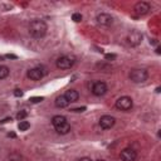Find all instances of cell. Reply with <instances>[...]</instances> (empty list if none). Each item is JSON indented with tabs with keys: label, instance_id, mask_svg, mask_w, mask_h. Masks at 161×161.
<instances>
[{
	"label": "cell",
	"instance_id": "25",
	"mask_svg": "<svg viewBox=\"0 0 161 161\" xmlns=\"http://www.w3.org/2000/svg\"><path fill=\"white\" fill-rule=\"evenodd\" d=\"M78 161H92L89 157H82V159H79Z\"/></svg>",
	"mask_w": 161,
	"mask_h": 161
},
{
	"label": "cell",
	"instance_id": "10",
	"mask_svg": "<svg viewBox=\"0 0 161 161\" xmlns=\"http://www.w3.org/2000/svg\"><path fill=\"white\" fill-rule=\"evenodd\" d=\"M121 160L124 161H135L137 159V152L133 149H125L121 151Z\"/></svg>",
	"mask_w": 161,
	"mask_h": 161
},
{
	"label": "cell",
	"instance_id": "19",
	"mask_svg": "<svg viewBox=\"0 0 161 161\" xmlns=\"http://www.w3.org/2000/svg\"><path fill=\"white\" fill-rule=\"evenodd\" d=\"M26 116H28V113H26V111L23 110V111H20V112L17 115V118H18L19 121H24V118H25Z\"/></svg>",
	"mask_w": 161,
	"mask_h": 161
},
{
	"label": "cell",
	"instance_id": "11",
	"mask_svg": "<svg viewBox=\"0 0 161 161\" xmlns=\"http://www.w3.org/2000/svg\"><path fill=\"white\" fill-rule=\"evenodd\" d=\"M28 78L32 79V80H40L43 77H44V72L42 68H33V69H29L28 71Z\"/></svg>",
	"mask_w": 161,
	"mask_h": 161
},
{
	"label": "cell",
	"instance_id": "6",
	"mask_svg": "<svg viewBox=\"0 0 161 161\" xmlns=\"http://www.w3.org/2000/svg\"><path fill=\"white\" fill-rule=\"evenodd\" d=\"M142 39H143V35H142V33L139 32V30H131V32L128 33V35H127V42H128V44H131L132 47L140 45L141 42H142Z\"/></svg>",
	"mask_w": 161,
	"mask_h": 161
},
{
	"label": "cell",
	"instance_id": "13",
	"mask_svg": "<svg viewBox=\"0 0 161 161\" xmlns=\"http://www.w3.org/2000/svg\"><path fill=\"white\" fill-rule=\"evenodd\" d=\"M54 128H56V131L58 133H61V135H67V133L71 131V125L68 124V121H65V122H63V124H59V125L54 126Z\"/></svg>",
	"mask_w": 161,
	"mask_h": 161
},
{
	"label": "cell",
	"instance_id": "9",
	"mask_svg": "<svg viewBox=\"0 0 161 161\" xmlns=\"http://www.w3.org/2000/svg\"><path fill=\"white\" fill-rule=\"evenodd\" d=\"M96 20H97V23H98L100 25H102V26H110V25H112V23H113V17L110 15V14H106V13H101V14L97 15Z\"/></svg>",
	"mask_w": 161,
	"mask_h": 161
},
{
	"label": "cell",
	"instance_id": "27",
	"mask_svg": "<svg viewBox=\"0 0 161 161\" xmlns=\"http://www.w3.org/2000/svg\"><path fill=\"white\" fill-rule=\"evenodd\" d=\"M6 58H14V59H15V58H17V56H13V54H8V56H6Z\"/></svg>",
	"mask_w": 161,
	"mask_h": 161
},
{
	"label": "cell",
	"instance_id": "14",
	"mask_svg": "<svg viewBox=\"0 0 161 161\" xmlns=\"http://www.w3.org/2000/svg\"><path fill=\"white\" fill-rule=\"evenodd\" d=\"M69 104V102L65 100V97L62 95V96H58L57 98H56V106L58 107V108H65Z\"/></svg>",
	"mask_w": 161,
	"mask_h": 161
},
{
	"label": "cell",
	"instance_id": "17",
	"mask_svg": "<svg viewBox=\"0 0 161 161\" xmlns=\"http://www.w3.org/2000/svg\"><path fill=\"white\" fill-rule=\"evenodd\" d=\"M29 127H30V124L26 122V121H20L19 125H18V128H19L20 131H26Z\"/></svg>",
	"mask_w": 161,
	"mask_h": 161
},
{
	"label": "cell",
	"instance_id": "21",
	"mask_svg": "<svg viewBox=\"0 0 161 161\" xmlns=\"http://www.w3.org/2000/svg\"><path fill=\"white\" fill-rule=\"evenodd\" d=\"M43 100H44L43 97H30L29 101H30L32 103H39V102H42Z\"/></svg>",
	"mask_w": 161,
	"mask_h": 161
},
{
	"label": "cell",
	"instance_id": "5",
	"mask_svg": "<svg viewBox=\"0 0 161 161\" xmlns=\"http://www.w3.org/2000/svg\"><path fill=\"white\" fill-rule=\"evenodd\" d=\"M150 10H151V6L146 2H139L133 6V13H135L137 17H143L146 14H149Z\"/></svg>",
	"mask_w": 161,
	"mask_h": 161
},
{
	"label": "cell",
	"instance_id": "15",
	"mask_svg": "<svg viewBox=\"0 0 161 161\" xmlns=\"http://www.w3.org/2000/svg\"><path fill=\"white\" fill-rule=\"evenodd\" d=\"M65 121H67V118H65L64 116L58 115V116H54V117H53V120H52V124H53V126H57V125H59V124L65 122Z\"/></svg>",
	"mask_w": 161,
	"mask_h": 161
},
{
	"label": "cell",
	"instance_id": "20",
	"mask_svg": "<svg viewBox=\"0 0 161 161\" xmlns=\"http://www.w3.org/2000/svg\"><path fill=\"white\" fill-rule=\"evenodd\" d=\"M72 19H73L76 23H79V22H82V15H80L79 13H74V14L72 15Z\"/></svg>",
	"mask_w": 161,
	"mask_h": 161
},
{
	"label": "cell",
	"instance_id": "2",
	"mask_svg": "<svg viewBox=\"0 0 161 161\" xmlns=\"http://www.w3.org/2000/svg\"><path fill=\"white\" fill-rule=\"evenodd\" d=\"M149 78V73L143 68H135L130 72V79L133 83H143Z\"/></svg>",
	"mask_w": 161,
	"mask_h": 161
},
{
	"label": "cell",
	"instance_id": "12",
	"mask_svg": "<svg viewBox=\"0 0 161 161\" xmlns=\"http://www.w3.org/2000/svg\"><path fill=\"white\" fill-rule=\"evenodd\" d=\"M63 96L65 97L67 101H68V102L71 103V102H76V101H78V98H79V93H78L76 89H68V91H65V93H64Z\"/></svg>",
	"mask_w": 161,
	"mask_h": 161
},
{
	"label": "cell",
	"instance_id": "22",
	"mask_svg": "<svg viewBox=\"0 0 161 161\" xmlns=\"http://www.w3.org/2000/svg\"><path fill=\"white\" fill-rule=\"evenodd\" d=\"M107 61H113V59H116V54H106V57H104Z\"/></svg>",
	"mask_w": 161,
	"mask_h": 161
},
{
	"label": "cell",
	"instance_id": "18",
	"mask_svg": "<svg viewBox=\"0 0 161 161\" xmlns=\"http://www.w3.org/2000/svg\"><path fill=\"white\" fill-rule=\"evenodd\" d=\"M8 161H22V156L19 154L14 152V154H11V155L8 156Z\"/></svg>",
	"mask_w": 161,
	"mask_h": 161
},
{
	"label": "cell",
	"instance_id": "26",
	"mask_svg": "<svg viewBox=\"0 0 161 161\" xmlns=\"http://www.w3.org/2000/svg\"><path fill=\"white\" fill-rule=\"evenodd\" d=\"M9 121H11V118H5L2 121V124H5V122H9Z\"/></svg>",
	"mask_w": 161,
	"mask_h": 161
},
{
	"label": "cell",
	"instance_id": "23",
	"mask_svg": "<svg viewBox=\"0 0 161 161\" xmlns=\"http://www.w3.org/2000/svg\"><path fill=\"white\" fill-rule=\"evenodd\" d=\"M14 96H15V97H22V96H23L22 89H15V91H14Z\"/></svg>",
	"mask_w": 161,
	"mask_h": 161
},
{
	"label": "cell",
	"instance_id": "24",
	"mask_svg": "<svg viewBox=\"0 0 161 161\" xmlns=\"http://www.w3.org/2000/svg\"><path fill=\"white\" fill-rule=\"evenodd\" d=\"M72 111H73V112H78V113H79V112H84V111H86V107H79V108H73Z\"/></svg>",
	"mask_w": 161,
	"mask_h": 161
},
{
	"label": "cell",
	"instance_id": "16",
	"mask_svg": "<svg viewBox=\"0 0 161 161\" xmlns=\"http://www.w3.org/2000/svg\"><path fill=\"white\" fill-rule=\"evenodd\" d=\"M10 71L6 65H0V79H5L9 76Z\"/></svg>",
	"mask_w": 161,
	"mask_h": 161
},
{
	"label": "cell",
	"instance_id": "1",
	"mask_svg": "<svg viewBox=\"0 0 161 161\" xmlns=\"http://www.w3.org/2000/svg\"><path fill=\"white\" fill-rule=\"evenodd\" d=\"M47 29H48V26H47L45 22L39 20V19H35V20L30 22V24H29V34L35 39L43 38L47 33Z\"/></svg>",
	"mask_w": 161,
	"mask_h": 161
},
{
	"label": "cell",
	"instance_id": "7",
	"mask_svg": "<svg viewBox=\"0 0 161 161\" xmlns=\"http://www.w3.org/2000/svg\"><path fill=\"white\" fill-rule=\"evenodd\" d=\"M92 93L97 97H101L107 93V84L104 82H101V80H97L92 84Z\"/></svg>",
	"mask_w": 161,
	"mask_h": 161
},
{
	"label": "cell",
	"instance_id": "4",
	"mask_svg": "<svg viewBox=\"0 0 161 161\" xmlns=\"http://www.w3.org/2000/svg\"><path fill=\"white\" fill-rule=\"evenodd\" d=\"M116 108L120 110V111H130L133 106V101L131 97L128 96H124V97H120L117 101H116Z\"/></svg>",
	"mask_w": 161,
	"mask_h": 161
},
{
	"label": "cell",
	"instance_id": "28",
	"mask_svg": "<svg viewBox=\"0 0 161 161\" xmlns=\"http://www.w3.org/2000/svg\"><path fill=\"white\" fill-rule=\"evenodd\" d=\"M96 161H104V160H96Z\"/></svg>",
	"mask_w": 161,
	"mask_h": 161
},
{
	"label": "cell",
	"instance_id": "8",
	"mask_svg": "<svg viewBox=\"0 0 161 161\" xmlns=\"http://www.w3.org/2000/svg\"><path fill=\"white\" fill-rule=\"evenodd\" d=\"M116 124V118L110 116V115H104L100 118V126L103 128V130H110L115 126Z\"/></svg>",
	"mask_w": 161,
	"mask_h": 161
},
{
	"label": "cell",
	"instance_id": "3",
	"mask_svg": "<svg viewBox=\"0 0 161 161\" xmlns=\"http://www.w3.org/2000/svg\"><path fill=\"white\" fill-rule=\"evenodd\" d=\"M76 63V58L73 56H63L57 59V67L59 69H71Z\"/></svg>",
	"mask_w": 161,
	"mask_h": 161
}]
</instances>
